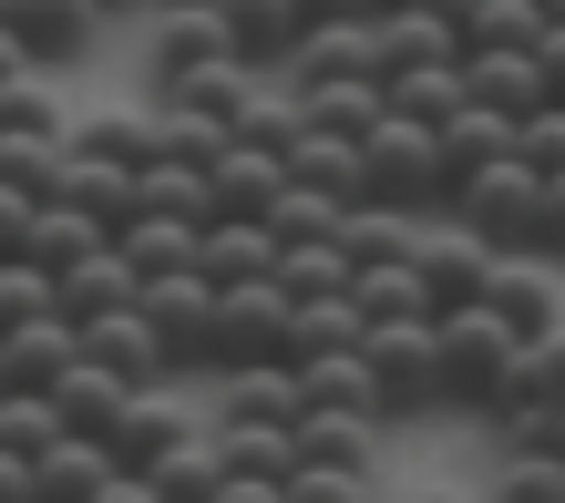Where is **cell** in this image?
Wrapping results in <instances>:
<instances>
[{"label":"cell","instance_id":"6","mask_svg":"<svg viewBox=\"0 0 565 503\" xmlns=\"http://www.w3.org/2000/svg\"><path fill=\"white\" fill-rule=\"evenodd\" d=\"M237 42H226L216 0H154L145 11V93H175L185 73H206V62H226Z\"/></svg>","mask_w":565,"mask_h":503},{"label":"cell","instance_id":"11","mask_svg":"<svg viewBox=\"0 0 565 503\" xmlns=\"http://www.w3.org/2000/svg\"><path fill=\"white\" fill-rule=\"evenodd\" d=\"M371 52H381V83L422 73V62H462V21L422 11V0H381V11H371Z\"/></svg>","mask_w":565,"mask_h":503},{"label":"cell","instance_id":"37","mask_svg":"<svg viewBox=\"0 0 565 503\" xmlns=\"http://www.w3.org/2000/svg\"><path fill=\"white\" fill-rule=\"evenodd\" d=\"M278 278H288V298H319V288H350V278H360V257H350L340 237H319V247H288V257H278Z\"/></svg>","mask_w":565,"mask_h":503},{"label":"cell","instance_id":"12","mask_svg":"<svg viewBox=\"0 0 565 503\" xmlns=\"http://www.w3.org/2000/svg\"><path fill=\"white\" fill-rule=\"evenodd\" d=\"M206 411L216 421H298L309 400H298V371L288 360H226V371H206Z\"/></svg>","mask_w":565,"mask_h":503},{"label":"cell","instance_id":"3","mask_svg":"<svg viewBox=\"0 0 565 503\" xmlns=\"http://www.w3.org/2000/svg\"><path fill=\"white\" fill-rule=\"evenodd\" d=\"M514 360H524V329L493 309V298L443 309V390H452V411H483V400L514 381Z\"/></svg>","mask_w":565,"mask_h":503},{"label":"cell","instance_id":"23","mask_svg":"<svg viewBox=\"0 0 565 503\" xmlns=\"http://www.w3.org/2000/svg\"><path fill=\"white\" fill-rule=\"evenodd\" d=\"M135 298H145V267L124 257V247H93V257H73V267H62V309H73V319L135 309Z\"/></svg>","mask_w":565,"mask_h":503},{"label":"cell","instance_id":"44","mask_svg":"<svg viewBox=\"0 0 565 503\" xmlns=\"http://www.w3.org/2000/svg\"><path fill=\"white\" fill-rule=\"evenodd\" d=\"M360 11H381V0H309V21H360Z\"/></svg>","mask_w":565,"mask_h":503},{"label":"cell","instance_id":"36","mask_svg":"<svg viewBox=\"0 0 565 503\" xmlns=\"http://www.w3.org/2000/svg\"><path fill=\"white\" fill-rule=\"evenodd\" d=\"M555 11L545 0H473V21H462V52H493V42H535Z\"/></svg>","mask_w":565,"mask_h":503},{"label":"cell","instance_id":"21","mask_svg":"<svg viewBox=\"0 0 565 503\" xmlns=\"http://www.w3.org/2000/svg\"><path fill=\"white\" fill-rule=\"evenodd\" d=\"M288 247H278V226L268 216H206V247H195V267H206L216 288H237V278H268Z\"/></svg>","mask_w":565,"mask_h":503},{"label":"cell","instance_id":"24","mask_svg":"<svg viewBox=\"0 0 565 503\" xmlns=\"http://www.w3.org/2000/svg\"><path fill=\"white\" fill-rule=\"evenodd\" d=\"M145 503H226V462H216V421L195 431V442H175L145 473Z\"/></svg>","mask_w":565,"mask_h":503},{"label":"cell","instance_id":"45","mask_svg":"<svg viewBox=\"0 0 565 503\" xmlns=\"http://www.w3.org/2000/svg\"><path fill=\"white\" fill-rule=\"evenodd\" d=\"M104 11H114V21H145V11H154V0H104Z\"/></svg>","mask_w":565,"mask_h":503},{"label":"cell","instance_id":"26","mask_svg":"<svg viewBox=\"0 0 565 503\" xmlns=\"http://www.w3.org/2000/svg\"><path fill=\"white\" fill-rule=\"evenodd\" d=\"M504 154H514V114H493L483 93H473L462 114H443V164H452V185L483 175V164H504Z\"/></svg>","mask_w":565,"mask_h":503},{"label":"cell","instance_id":"22","mask_svg":"<svg viewBox=\"0 0 565 503\" xmlns=\"http://www.w3.org/2000/svg\"><path fill=\"white\" fill-rule=\"evenodd\" d=\"M52 400H62V431H114V421H124V400H135V381H124L114 360H93V350H83L73 371L52 381Z\"/></svg>","mask_w":565,"mask_h":503},{"label":"cell","instance_id":"29","mask_svg":"<svg viewBox=\"0 0 565 503\" xmlns=\"http://www.w3.org/2000/svg\"><path fill=\"white\" fill-rule=\"evenodd\" d=\"M114 247L135 257L145 278H164V267H195L206 226H195V216H164V206H145V216H124V237H114Z\"/></svg>","mask_w":565,"mask_h":503},{"label":"cell","instance_id":"13","mask_svg":"<svg viewBox=\"0 0 565 503\" xmlns=\"http://www.w3.org/2000/svg\"><path fill=\"white\" fill-rule=\"evenodd\" d=\"M83 350H93V360H114V371L135 381V390H154V381H185V371H175V350H164V329L145 319V298H135V309L83 319Z\"/></svg>","mask_w":565,"mask_h":503},{"label":"cell","instance_id":"18","mask_svg":"<svg viewBox=\"0 0 565 503\" xmlns=\"http://www.w3.org/2000/svg\"><path fill=\"white\" fill-rule=\"evenodd\" d=\"M493 257H504V247H483L473 237V226H431V237H422V278H431V309H462V298H483L493 288Z\"/></svg>","mask_w":565,"mask_h":503},{"label":"cell","instance_id":"15","mask_svg":"<svg viewBox=\"0 0 565 503\" xmlns=\"http://www.w3.org/2000/svg\"><path fill=\"white\" fill-rule=\"evenodd\" d=\"M278 73L298 93H319V83H360V73H381V52H371V11L360 21H309L298 31V52L278 62Z\"/></svg>","mask_w":565,"mask_h":503},{"label":"cell","instance_id":"28","mask_svg":"<svg viewBox=\"0 0 565 503\" xmlns=\"http://www.w3.org/2000/svg\"><path fill=\"white\" fill-rule=\"evenodd\" d=\"M154 145H164V104L145 93L135 114H93V124H73V154H104V164H154Z\"/></svg>","mask_w":565,"mask_h":503},{"label":"cell","instance_id":"16","mask_svg":"<svg viewBox=\"0 0 565 503\" xmlns=\"http://www.w3.org/2000/svg\"><path fill=\"white\" fill-rule=\"evenodd\" d=\"M288 371H298V400H309V411H371V421H391V390L371 371V350H309V360H288Z\"/></svg>","mask_w":565,"mask_h":503},{"label":"cell","instance_id":"1","mask_svg":"<svg viewBox=\"0 0 565 503\" xmlns=\"http://www.w3.org/2000/svg\"><path fill=\"white\" fill-rule=\"evenodd\" d=\"M381 431L371 411H298V473L288 503H350V493H381Z\"/></svg>","mask_w":565,"mask_h":503},{"label":"cell","instance_id":"10","mask_svg":"<svg viewBox=\"0 0 565 503\" xmlns=\"http://www.w3.org/2000/svg\"><path fill=\"white\" fill-rule=\"evenodd\" d=\"M483 298L524 329V340L565 329V278H555V257H545V247H504V257H493V288H483Z\"/></svg>","mask_w":565,"mask_h":503},{"label":"cell","instance_id":"5","mask_svg":"<svg viewBox=\"0 0 565 503\" xmlns=\"http://www.w3.org/2000/svg\"><path fill=\"white\" fill-rule=\"evenodd\" d=\"M371 371L391 390V421H412V411H452V390H443V319H371Z\"/></svg>","mask_w":565,"mask_h":503},{"label":"cell","instance_id":"17","mask_svg":"<svg viewBox=\"0 0 565 503\" xmlns=\"http://www.w3.org/2000/svg\"><path fill=\"white\" fill-rule=\"evenodd\" d=\"M462 83L483 93L493 114H535V104H555V83H545V62H535V42H493V52H462Z\"/></svg>","mask_w":565,"mask_h":503},{"label":"cell","instance_id":"2","mask_svg":"<svg viewBox=\"0 0 565 503\" xmlns=\"http://www.w3.org/2000/svg\"><path fill=\"white\" fill-rule=\"evenodd\" d=\"M371 195H391V206H412V216H452V164H443V124H422L391 104L371 133Z\"/></svg>","mask_w":565,"mask_h":503},{"label":"cell","instance_id":"14","mask_svg":"<svg viewBox=\"0 0 565 503\" xmlns=\"http://www.w3.org/2000/svg\"><path fill=\"white\" fill-rule=\"evenodd\" d=\"M11 21H21V42H31V62L42 73H73V62L104 42V0H11Z\"/></svg>","mask_w":565,"mask_h":503},{"label":"cell","instance_id":"20","mask_svg":"<svg viewBox=\"0 0 565 503\" xmlns=\"http://www.w3.org/2000/svg\"><path fill=\"white\" fill-rule=\"evenodd\" d=\"M206 175H216V216H268V206H278V185H288V154H278V145H247V133H237V145H226Z\"/></svg>","mask_w":565,"mask_h":503},{"label":"cell","instance_id":"38","mask_svg":"<svg viewBox=\"0 0 565 503\" xmlns=\"http://www.w3.org/2000/svg\"><path fill=\"white\" fill-rule=\"evenodd\" d=\"M52 431H62V400L52 390H0V442H11V452H42Z\"/></svg>","mask_w":565,"mask_h":503},{"label":"cell","instance_id":"4","mask_svg":"<svg viewBox=\"0 0 565 503\" xmlns=\"http://www.w3.org/2000/svg\"><path fill=\"white\" fill-rule=\"evenodd\" d=\"M452 216L473 226L483 247H545V175L524 154H504V164H483V175L452 185Z\"/></svg>","mask_w":565,"mask_h":503},{"label":"cell","instance_id":"40","mask_svg":"<svg viewBox=\"0 0 565 503\" xmlns=\"http://www.w3.org/2000/svg\"><path fill=\"white\" fill-rule=\"evenodd\" d=\"M31 226H42V195L0 175V257H31Z\"/></svg>","mask_w":565,"mask_h":503},{"label":"cell","instance_id":"43","mask_svg":"<svg viewBox=\"0 0 565 503\" xmlns=\"http://www.w3.org/2000/svg\"><path fill=\"white\" fill-rule=\"evenodd\" d=\"M31 73V42H21V21H0V83H21Z\"/></svg>","mask_w":565,"mask_h":503},{"label":"cell","instance_id":"46","mask_svg":"<svg viewBox=\"0 0 565 503\" xmlns=\"http://www.w3.org/2000/svg\"><path fill=\"white\" fill-rule=\"evenodd\" d=\"M0 21H11V0H0Z\"/></svg>","mask_w":565,"mask_h":503},{"label":"cell","instance_id":"34","mask_svg":"<svg viewBox=\"0 0 565 503\" xmlns=\"http://www.w3.org/2000/svg\"><path fill=\"white\" fill-rule=\"evenodd\" d=\"M0 133H73V124H62V73L31 62L21 83H0Z\"/></svg>","mask_w":565,"mask_h":503},{"label":"cell","instance_id":"30","mask_svg":"<svg viewBox=\"0 0 565 503\" xmlns=\"http://www.w3.org/2000/svg\"><path fill=\"white\" fill-rule=\"evenodd\" d=\"M93 247H114V226L93 216V206H73V195H42V226H31V257H42L52 278H62V267H73V257H93Z\"/></svg>","mask_w":565,"mask_h":503},{"label":"cell","instance_id":"31","mask_svg":"<svg viewBox=\"0 0 565 503\" xmlns=\"http://www.w3.org/2000/svg\"><path fill=\"white\" fill-rule=\"evenodd\" d=\"M340 216H350V195H329V185H309V175H288V185H278V206H268L278 247H319V237H340Z\"/></svg>","mask_w":565,"mask_h":503},{"label":"cell","instance_id":"27","mask_svg":"<svg viewBox=\"0 0 565 503\" xmlns=\"http://www.w3.org/2000/svg\"><path fill=\"white\" fill-rule=\"evenodd\" d=\"M360 340H371V309H360L350 288L298 298V319H288V360H309V350H360Z\"/></svg>","mask_w":565,"mask_h":503},{"label":"cell","instance_id":"7","mask_svg":"<svg viewBox=\"0 0 565 503\" xmlns=\"http://www.w3.org/2000/svg\"><path fill=\"white\" fill-rule=\"evenodd\" d=\"M216 309H226V288L206 278V267H164V278H145V319L164 329L175 371H216Z\"/></svg>","mask_w":565,"mask_h":503},{"label":"cell","instance_id":"33","mask_svg":"<svg viewBox=\"0 0 565 503\" xmlns=\"http://www.w3.org/2000/svg\"><path fill=\"white\" fill-rule=\"evenodd\" d=\"M309 104V124H329V133H371L381 114H391V83L381 73H360V83H319V93H298Z\"/></svg>","mask_w":565,"mask_h":503},{"label":"cell","instance_id":"19","mask_svg":"<svg viewBox=\"0 0 565 503\" xmlns=\"http://www.w3.org/2000/svg\"><path fill=\"white\" fill-rule=\"evenodd\" d=\"M216 21H226V42H237V62L278 73L298 52V31H309V0H216Z\"/></svg>","mask_w":565,"mask_h":503},{"label":"cell","instance_id":"32","mask_svg":"<svg viewBox=\"0 0 565 503\" xmlns=\"http://www.w3.org/2000/svg\"><path fill=\"white\" fill-rule=\"evenodd\" d=\"M164 104V93H154ZM226 145H237V124L226 114H206V104H164V145H154V164H216Z\"/></svg>","mask_w":565,"mask_h":503},{"label":"cell","instance_id":"25","mask_svg":"<svg viewBox=\"0 0 565 503\" xmlns=\"http://www.w3.org/2000/svg\"><path fill=\"white\" fill-rule=\"evenodd\" d=\"M350 298H360L371 319H443V309H431V278H422V247H412V257H371V267L350 278Z\"/></svg>","mask_w":565,"mask_h":503},{"label":"cell","instance_id":"41","mask_svg":"<svg viewBox=\"0 0 565 503\" xmlns=\"http://www.w3.org/2000/svg\"><path fill=\"white\" fill-rule=\"evenodd\" d=\"M535 62H545V83L565 93V21H545V31H535Z\"/></svg>","mask_w":565,"mask_h":503},{"label":"cell","instance_id":"9","mask_svg":"<svg viewBox=\"0 0 565 503\" xmlns=\"http://www.w3.org/2000/svg\"><path fill=\"white\" fill-rule=\"evenodd\" d=\"M206 421H216V411H185V400H175V381H154V390H135V400H124V421L104 431V442L124 452V473H135V503H145V473H154V462L175 452V442H195Z\"/></svg>","mask_w":565,"mask_h":503},{"label":"cell","instance_id":"35","mask_svg":"<svg viewBox=\"0 0 565 503\" xmlns=\"http://www.w3.org/2000/svg\"><path fill=\"white\" fill-rule=\"evenodd\" d=\"M391 104L422 114V124H443V114L473 104V83H462V62H422V73H391Z\"/></svg>","mask_w":565,"mask_h":503},{"label":"cell","instance_id":"39","mask_svg":"<svg viewBox=\"0 0 565 503\" xmlns=\"http://www.w3.org/2000/svg\"><path fill=\"white\" fill-rule=\"evenodd\" d=\"M514 154L535 164V175H565V93H555V104H535V114L514 124Z\"/></svg>","mask_w":565,"mask_h":503},{"label":"cell","instance_id":"42","mask_svg":"<svg viewBox=\"0 0 565 503\" xmlns=\"http://www.w3.org/2000/svg\"><path fill=\"white\" fill-rule=\"evenodd\" d=\"M545 257H565V175H545Z\"/></svg>","mask_w":565,"mask_h":503},{"label":"cell","instance_id":"8","mask_svg":"<svg viewBox=\"0 0 565 503\" xmlns=\"http://www.w3.org/2000/svg\"><path fill=\"white\" fill-rule=\"evenodd\" d=\"M288 319H298V298H288L278 267L268 278H237L226 309H216V371L226 360H288Z\"/></svg>","mask_w":565,"mask_h":503}]
</instances>
